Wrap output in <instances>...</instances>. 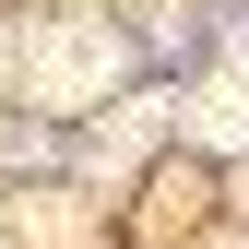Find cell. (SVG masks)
<instances>
[{
	"label": "cell",
	"instance_id": "6da1fadb",
	"mask_svg": "<svg viewBox=\"0 0 249 249\" xmlns=\"http://www.w3.org/2000/svg\"><path fill=\"white\" fill-rule=\"evenodd\" d=\"M107 83H119V48H107V36H95V48L71 36V48L36 59V95H48V107H83V95H107Z\"/></svg>",
	"mask_w": 249,
	"mask_h": 249
},
{
	"label": "cell",
	"instance_id": "7a4b0ae2",
	"mask_svg": "<svg viewBox=\"0 0 249 249\" xmlns=\"http://www.w3.org/2000/svg\"><path fill=\"white\" fill-rule=\"evenodd\" d=\"M190 131H202L213 154H237V142H249V83H213V95L190 107Z\"/></svg>",
	"mask_w": 249,
	"mask_h": 249
}]
</instances>
